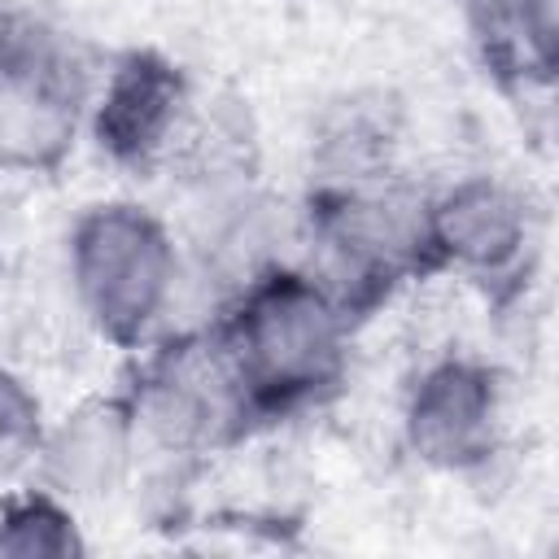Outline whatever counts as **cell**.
Listing matches in <instances>:
<instances>
[{
    "label": "cell",
    "mask_w": 559,
    "mask_h": 559,
    "mask_svg": "<svg viewBox=\"0 0 559 559\" xmlns=\"http://www.w3.org/2000/svg\"><path fill=\"white\" fill-rule=\"evenodd\" d=\"M79 550V537L70 528V520L48 507V502H26L17 511L4 515L0 524V555H22V559H66Z\"/></svg>",
    "instance_id": "cell-9"
},
{
    "label": "cell",
    "mask_w": 559,
    "mask_h": 559,
    "mask_svg": "<svg viewBox=\"0 0 559 559\" xmlns=\"http://www.w3.org/2000/svg\"><path fill=\"white\" fill-rule=\"evenodd\" d=\"M520 231H524L520 205L498 183H463L432 214V236L450 253L480 266L507 262L520 245Z\"/></svg>",
    "instance_id": "cell-7"
},
{
    "label": "cell",
    "mask_w": 559,
    "mask_h": 559,
    "mask_svg": "<svg viewBox=\"0 0 559 559\" xmlns=\"http://www.w3.org/2000/svg\"><path fill=\"white\" fill-rule=\"evenodd\" d=\"M144 411H148V424L157 428V437H166L170 445H188V441H205L227 419L231 389L214 362L183 358L153 380Z\"/></svg>",
    "instance_id": "cell-8"
},
{
    "label": "cell",
    "mask_w": 559,
    "mask_h": 559,
    "mask_svg": "<svg viewBox=\"0 0 559 559\" xmlns=\"http://www.w3.org/2000/svg\"><path fill=\"white\" fill-rule=\"evenodd\" d=\"M489 419H493V393L485 376L472 367H441L415 393L411 441L424 459L459 467L485 454Z\"/></svg>",
    "instance_id": "cell-4"
},
{
    "label": "cell",
    "mask_w": 559,
    "mask_h": 559,
    "mask_svg": "<svg viewBox=\"0 0 559 559\" xmlns=\"http://www.w3.org/2000/svg\"><path fill=\"white\" fill-rule=\"evenodd\" d=\"M245 367L266 389H314L336 371V314L301 280H280L253 297L245 323Z\"/></svg>",
    "instance_id": "cell-3"
},
{
    "label": "cell",
    "mask_w": 559,
    "mask_h": 559,
    "mask_svg": "<svg viewBox=\"0 0 559 559\" xmlns=\"http://www.w3.org/2000/svg\"><path fill=\"white\" fill-rule=\"evenodd\" d=\"M175 105H179V79L162 61L135 57L114 79V87L105 96L100 140L122 157H140L166 135V127L175 118Z\"/></svg>",
    "instance_id": "cell-6"
},
{
    "label": "cell",
    "mask_w": 559,
    "mask_h": 559,
    "mask_svg": "<svg viewBox=\"0 0 559 559\" xmlns=\"http://www.w3.org/2000/svg\"><path fill=\"white\" fill-rule=\"evenodd\" d=\"M127 450H131L127 415L118 406H87L57 432L48 450V472L61 489L96 498L122 480Z\"/></svg>",
    "instance_id": "cell-5"
},
{
    "label": "cell",
    "mask_w": 559,
    "mask_h": 559,
    "mask_svg": "<svg viewBox=\"0 0 559 559\" xmlns=\"http://www.w3.org/2000/svg\"><path fill=\"white\" fill-rule=\"evenodd\" d=\"M35 432H39L35 397L13 376L0 371V467H13L35 445Z\"/></svg>",
    "instance_id": "cell-10"
},
{
    "label": "cell",
    "mask_w": 559,
    "mask_h": 559,
    "mask_svg": "<svg viewBox=\"0 0 559 559\" xmlns=\"http://www.w3.org/2000/svg\"><path fill=\"white\" fill-rule=\"evenodd\" d=\"M520 26L542 61V70L555 66V0H524L520 9Z\"/></svg>",
    "instance_id": "cell-11"
},
{
    "label": "cell",
    "mask_w": 559,
    "mask_h": 559,
    "mask_svg": "<svg viewBox=\"0 0 559 559\" xmlns=\"http://www.w3.org/2000/svg\"><path fill=\"white\" fill-rule=\"evenodd\" d=\"M74 275L92 314L114 336H135L170 284L166 236L135 210H100L79 227Z\"/></svg>",
    "instance_id": "cell-1"
},
{
    "label": "cell",
    "mask_w": 559,
    "mask_h": 559,
    "mask_svg": "<svg viewBox=\"0 0 559 559\" xmlns=\"http://www.w3.org/2000/svg\"><path fill=\"white\" fill-rule=\"evenodd\" d=\"M0 135L9 131V140L26 144L31 157H39L44 144L57 148L83 96V61L74 44L35 17H9L0 31Z\"/></svg>",
    "instance_id": "cell-2"
}]
</instances>
